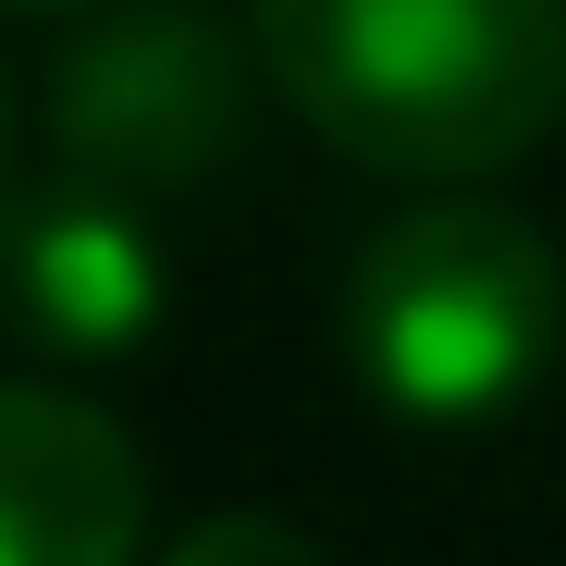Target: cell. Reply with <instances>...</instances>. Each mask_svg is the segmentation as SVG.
<instances>
[{
	"mask_svg": "<svg viewBox=\"0 0 566 566\" xmlns=\"http://www.w3.org/2000/svg\"><path fill=\"white\" fill-rule=\"evenodd\" d=\"M271 99L333 160L481 185L566 124V0H247Z\"/></svg>",
	"mask_w": 566,
	"mask_h": 566,
	"instance_id": "1",
	"label": "cell"
},
{
	"mask_svg": "<svg viewBox=\"0 0 566 566\" xmlns=\"http://www.w3.org/2000/svg\"><path fill=\"white\" fill-rule=\"evenodd\" d=\"M333 333L382 419L481 431V419H517L542 369L566 357V259L530 210L443 185L345 259Z\"/></svg>",
	"mask_w": 566,
	"mask_h": 566,
	"instance_id": "2",
	"label": "cell"
},
{
	"mask_svg": "<svg viewBox=\"0 0 566 566\" xmlns=\"http://www.w3.org/2000/svg\"><path fill=\"white\" fill-rule=\"evenodd\" d=\"M259 38L222 0H86L50 62V148L86 185L185 198L247 160L259 136Z\"/></svg>",
	"mask_w": 566,
	"mask_h": 566,
	"instance_id": "3",
	"label": "cell"
},
{
	"mask_svg": "<svg viewBox=\"0 0 566 566\" xmlns=\"http://www.w3.org/2000/svg\"><path fill=\"white\" fill-rule=\"evenodd\" d=\"M172 308V247L124 185H0V333L38 357H136Z\"/></svg>",
	"mask_w": 566,
	"mask_h": 566,
	"instance_id": "4",
	"label": "cell"
},
{
	"mask_svg": "<svg viewBox=\"0 0 566 566\" xmlns=\"http://www.w3.org/2000/svg\"><path fill=\"white\" fill-rule=\"evenodd\" d=\"M148 455L112 407L0 382V566H136Z\"/></svg>",
	"mask_w": 566,
	"mask_h": 566,
	"instance_id": "5",
	"label": "cell"
},
{
	"mask_svg": "<svg viewBox=\"0 0 566 566\" xmlns=\"http://www.w3.org/2000/svg\"><path fill=\"white\" fill-rule=\"evenodd\" d=\"M160 566H333L308 530H283V517H198Z\"/></svg>",
	"mask_w": 566,
	"mask_h": 566,
	"instance_id": "6",
	"label": "cell"
},
{
	"mask_svg": "<svg viewBox=\"0 0 566 566\" xmlns=\"http://www.w3.org/2000/svg\"><path fill=\"white\" fill-rule=\"evenodd\" d=\"M0 13H86V0H0Z\"/></svg>",
	"mask_w": 566,
	"mask_h": 566,
	"instance_id": "7",
	"label": "cell"
},
{
	"mask_svg": "<svg viewBox=\"0 0 566 566\" xmlns=\"http://www.w3.org/2000/svg\"><path fill=\"white\" fill-rule=\"evenodd\" d=\"M0 160H13V99H0Z\"/></svg>",
	"mask_w": 566,
	"mask_h": 566,
	"instance_id": "8",
	"label": "cell"
}]
</instances>
